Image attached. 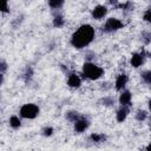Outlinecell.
<instances>
[{
	"instance_id": "obj_3",
	"label": "cell",
	"mask_w": 151,
	"mask_h": 151,
	"mask_svg": "<svg viewBox=\"0 0 151 151\" xmlns=\"http://www.w3.org/2000/svg\"><path fill=\"white\" fill-rule=\"evenodd\" d=\"M39 107L35 104H25L20 107V116L26 119H34L39 114Z\"/></svg>"
},
{
	"instance_id": "obj_14",
	"label": "cell",
	"mask_w": 151,
	"mask_h": 151,
	"mask_svg": "<svg viewBox=\"0 0 151 151\" xmlns=\"http://www.w3.org/2000/svg\"><path fill=\"white\" fill-rule=\"evenodd\" d=\"M9 125H11L12 129H19V127L21 126V120H20V118L17 117V116H12V117L9 118Z\"/></svg>"
},
{
	"instance_id": "obj_18",
	"label": "cell",
	"mask_w": 151,
	"mask_h": 151,
	"mask_svg": "<svg viewBox=\"0 0 151 151\" xmlns=\"http://www.w3.org/2000/svg\"><path fill=\"white\" fill-rule=\"evenodd\" d=\"M105 136L104 134H100V133H92L91 136H90V139L92 140V142H94V143H100V142H103V140H105Z\"/></svg>"
},
{
	"instance_id": "obj_12",
	"label": "cell",
	"mask_w": 151,
	"mask_h": 151,
	"mask_svg": "<svg viewBox=\"0 0 151 151\" xmlns=\"http://www.w3.org/2000/svg\"><path fill=\"white\" fill-rule=\"evenodd\" d=\"M79 118H80V114L77 111H68L66 113V119L68 122H71V123H76Z\"/></svg>"
},
{
	"instance_id": "obj_29",
	"label": "cell",
	"mask_w": 151,
	"mask_h": 151,
	"mask_svg": "<svg viewBox=\"0 0 151 151\" xmlns=\"http://www.w3.org/2000/svg\"><path fill=\"white\" fill-rule=\"evenodd\" d=\"M149 58H150V59H151V53H150V54H149Z\"/></svg>"
},
{
	"instance_id": "obj_9",
	"label": "cell",
	"mask_w": 151,
	"mask_h": 151,
	"mask_svg": "<svg viewBox=\"0 0 151 151\" xmlns=\"http://www.w3.org/2000/svg\"><path fill=\"white\" fill-rule=\"evenodd\" d=\"M126 84H127V76L125 73H122L117 77L116 83H114V87L117 91H123L125 88Z\"/></svg>"
},
{
	"instance_id": "obj_20",
	"label": "cell",
	"mask_w": 151,
	"mask_h": 151,
	"mask_svg": "<svg viewBox=\"0 0 151 151\" xmlns=\"http://www.w3.org/2000/svg\"><path fill=\"white\" fill-rule=\"evenodd\" d=\"M32 76H33V70H32L31 66H27V67H26V71H25V73H24V78H25V80L28 81V80L32 78Z\"/></svg>"
},
{
	"instance_id": "obj_5",
	"label": "cell",
	"mask_w": 151,
	"mask_h": 151,
	"mask_svg": "<svg viewBox=\"0 0 151 151\" xmlns=\"http://www.w3.org/2000/svg\"><path fill=\"white\" fill-rule=\"evenodd\" d=\"M90 126V120L85 117H80L76 123H74V131L78 133H81L84 131H86Z\"/></svg>"
},
{
	"instance_id": "obj_8",
	"label": "cell",
	"mask_w": 151,
	"mask_h": 151,
	"mask_svg": "<svg viewBox=\"0 0 151 151\" xmlns=\"http://www.w3.org/2000/svg\"><path fill=\"white\" fill-rule=\"evenodd\" d=\"M131 99H132L131 92L127 91V90H123L120 96H119V104H120V106H131Z\"/></svg>"
},
{
	"instance_id": "obj_4",
	"label": "cell",
	"mask_w": 151,
	"mask_h": 151,
	"mask_svg": "<svg viewBox=\"0 0 151 151\" xmlns=\"http://www.w3.org/2000/svg\"><path fill=\"white\" fill-rule=\"evenodd\" d=\"M123 27H124V24L119 19H117V18H109L106 20V22L104 24V26H103V31L107 32V33H111V32L118 31V29H120Z\"/></svg>"
},
{
	"instance_id": "obj_30",
	"label": "cell",
	"mask_w": 151,
	"mask_h": 151,
	"mask_svg": "<svg viewBox=\"0 0 151 151\" xmlns=\"http://www.w3.org/2000/svg\"><path fill=\"white\" fill-rule=\"evenodd\" d=\"M150 127H151V120H150Z\"/></svg>"
},
{
	"instance_id": "obj_22",
	"label": "cell",
	"mask_w": 151,
	"mask_h": 151,
	"mask_svg": "<svg viewBox=\"0 0 151 151\" xmlns=\"http://www.w3.org/2000/svg\"><path fill=\"white\" fill-rule=\"evenodd\" d=\"M52 133H53V127H51V126H47L42 130V134L45 137H50V136H52Z\"/></svg>"
},
{
	"instance_id": "obj_1",
	"label": "cell",
	"mask_w": 151,
	"mask_h": 151,
	"mask_svg": "<svg viewBox=\"0 0 151 151\" xmlns=\"http://www.w3.org/2000/svg\"><path fill=\"white\" fill-rule=\"evenodd\" d=\"M96 32L91 25H81L71 37V45L78 50L86 47L94 39Z\"/></svg>"
},
{
	"instance_id": "obj_25",
	"label": "cell",
	"mask_w": 151,
	"mask_h": 151,
	"mask_svg": "<svg viewBox=\"0 0 151 151\" xmlns=\"http://www.w3.org/2000/svg\"><path fill=\"white\" fill-rule=\"evenodd\" d=\"M7 70V64L5 60H1V64H0V71H1V74H4Z\"/></svg>"
},
{
	"instance_id": "obj_21",
	"label": "cell",
	"mask_w": 151,
	"mask_h": 151,
	"mask_svg": "<svg viewBox=\"0 0 151 151\" xmlns=\"http://www.w3.org/2000/svg\"><path fill=\"white\" fill-rule=\"evenodd\" d=\"M142 39L144 40L145 44H149L151 40V33L150 32H143L142 33Z\"/></svg>"
},
{
	"instance_id": "obj_26",
	"label": "cell",
	"mask_w": 151,
	"mask_h": 151,
	"mask_svg": "<svg viewBox=\"0 0 151 151\" xmlns=\"http://www.w3.org/2000/svg\"><path fill=\"white\" fill-rule=\"evenodd\" d=\"M109 2H110L112 6H116V7L119 5V4H118V0H109Z\"/></svg>"
},
{
	"instance_id": "obj_2",
	"label": "cell",
	"mask_w": 151,
	"mask_h": 151,
	"mask_svg": "<svg viewBox=\"0 0 151 151\" xmlns=\"http://www.w3.org/2000/svg\"><path fill=\"white\" fill-rule=\"evenodd\" d=\"M83 76L90 80H97L104 76V70L93 63H85L83 65Z\"/></svg>"
},
{
	"instance_id": "obj_11",
	"label": "cell",
	"mask_w": 151,
	"mask_h": 151,
	"mask_svg": "<svg viewBox=\"0 0 151 151\" xmlns=\"http://www.w3.org/2000/svg\"><path fill=\"white\" fill-rule=\"evenodd\" d=\"M129 112H130V106H120V109H119V110L117 111V113H116L117 122L123 123V122L126 119Z\"/></svg>"
},
{
	"instance_id": "obj_15",
	"label": "cell",
	"mask_w": 151,
	"mask_h": 151,
	"mask_svg": "<svg viewBox=\"0 0 151 151\" xmlns=\"http://www.w3.org/2000/svg\"><path fill=\"white\" fill-rule=\"evenodd\" d=\"M47 1H48V6L51 8H53V9L60 8L65 2V0H47Z\"/></svg>"
},
{
	"instance_id": "obj_27",
	"label": "cell",
	"mask_w": 151,
	"mask_h": 151,
	"mask_svg": "<svg viewBox=\"0 0 151 151\" xmlns=\"http://www.w3.org/2000/svg\"><path fill=\"white\" fill-rule=\"evenodd\" d=\"M146 150H147V151H151V143H150V144L146 146Z\"/></svg>"
},
{
	"instance_id": "obj_28",
	"label": "cell",
	"mask_w": 151,
	"mask_h": 151,
	"mask_svg": "<svg viewBox=\"0 0 151 151\" xmlns=\"http://www.w3.org/2000/svg\"><path fill=\"white\" fill-rule=\"evenodd\" d=\"M149 109H150V111H151V99L149 100Z\"/></svg>"
},
{
	"instance_id": "obj_10",
	"label": "cell",
	"mask_w": 151,
	"mask_h": 151,
	"mask_svg": "<svg viewBox=\"0 0 151 151\" xmlns=\"http://www.w3.org/2000/svg\"><path fill=\"white\" fill-rule=\"evenodd\" d=\"M67 85L72 88H78L80 85H81V79L78 74L76 73H71L67 78Z\"/></svg>"
},
{
	"instance_id": "obj_7",
	"label": "cell",
	"mask_w": 151,
	"mask_h": 151,
	"mask_svg": "<svg viewBox=\"0 0 151 151\" xmlns=\"http://www.w3.org/2000/svg\"><path fill=\"white\" fill-rule=\"evenodd\" d=\"M107 13V8L104 6V5H98L96 6L93 9H92V18L96 19V20H99V19H103Z\"/></svg>"
},
{
	"instance_id": "obj_23",
	"label": "cell",
	"mask_w": 151,
	"mask_h": 151,
	"mask_svg": "<svg viewBox=\"0 0 151 151\" xmlns=\"http://www.w3.org/2000/svg\"><path fill=\"white\" fill-rule=\"evenodd\" d=\"M1 12H8V0H1Z\"/></svg>"
},
{
	"instance_id": "obj_17",
	"label": "cell",
	"mask_w": 151,
	"mask_h": 151,
	"mask_svg": "<svg viewBox=\"0 0 151 151\" xmlns=\"http://www.w3.org/2000/svg\"><path fill=\"white\" fill-rule=\"evenodd\" d=\"M136 120H138V122H144L145 119H146V117H147V113H146V111H144V110H138L137 112H136Z\"/></svg>"
},
{
	"instance_id": "obj_24",
	"label": "cell",
	"mask_w": 151,
	"mask_h": 151,
	"mask_svg": "<svg viewBox=\"0 0 151 151\" xmlns=\"http://www.w3.org/2000/svg\"><path fill=\"white\" fill-rule=\"evenodd\" d=\"M143 19H144V21H146V22L151 24V9H147V11L144 13Z\"/></svg>"
},
{
	"instance_id": "obj_19",
	"label": "cell",
	"mask_w": 151,
	"mask_h": 151,
	"mask_svg": "<svg viewBox=\"0 0 151 151\" xmlns=\"http://www.w3.org/2000/svg\"><path fill=\"white\" fill-rule=\"evenodd\" d=\"M101 105H105V106H112L114 104V99L112 97H104L101 100H100Z\"/></svg>"
},
{
	"instance_id": "obj_13",
	"label": "cell",
	"mask_w": 151,
	"mask_h": 151,
	"mask_svg": "<svg viewBox=\"0 0 151 151\" xmlns=\"http://www.w3.org/2000/svg\"><path fill=\"white\" fill-rule=\"evenodd\" d=\"M64 25H65V19L63 18V15H60V14L55 15L54 19H53V26L57 27V28H60Z\"/></svg>"
},
{
	"instance_id": "obj_6",
	"label": "cell",
	"mask_w": 151,
	"mask_h": 151,
	"mask_svg": "<svg viewBox=\"0 0 151 151\" xmlns=\"http://www.w3.org/2000/svg\"><path fill=\"white\" fill-rule=\"evenodd\" d=\"M144 59H145V52H140V53H133L131 59H130V64L132 67H139L142 66V64L144 63Z\"/></svg>"
},
{
	"instance_id": "obj_16",
	"label": "cell",
	"mask_w": 151,
	"mask_h": 151,
	"mask_svg": "<svg viewBox=\"0 0 151 151\" xmlns=\"http://www.w3.org/2000/svg\"><path fill=\"white\" fill-rule=\"evenodd\" d=\"M140 77H142V79L144 80V83H146L147 85L151 86V70L143 71V72L140 73Z\"/></svg>"
}]
</instances>
